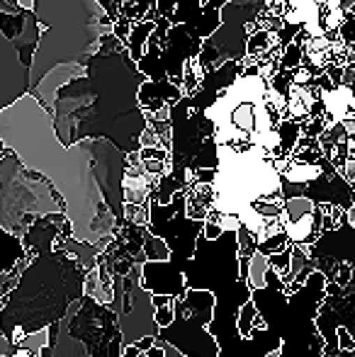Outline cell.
Returning a JSON list of instances; mask_svg holds the SVG:
<instances>
[{
	"label": "cell",
	"mask_w": 355,
	"mask_h": 357,
	"mask_svg": "<svg viewBox=\"0 0 355 357\" xmlns=\"http://www.w3.org/2000/svg\"><path fill=\"white\" fill-rule=\"evenodd\" d=\"M348 350H343V353H336V355H331V357H355V348L351 350V355H346Z\"/></svg>",
	"instance_id": "12"
},
{
	"label": "cell",
	"mask_w": 355,
	"mask_h": 357,
	"mask_svg": "<svg viewBox=\"0 0 355 357\" xmlns=\"http://www.w3.org/2000/svg\"><path fill=\"white\" fill-rule=\"evenodd\" d=\"M3 146H5V144H3V142H0V151H3Z\"/></svg>",
	"instance_id": "13"
},
{
	"label": "cell",
	"mask_w": 355,
	"mask_h": 357,
	"mask_svg": "<svg viewBox=\"0 0 355 357\" xmlns=\"http://www.w3.org/2000/svg\"><path fill=\"white\" fill-rule=\"evenodd\" d=\"M0 142L59 190L78 241L95 245L100 253L112 243L119 224L100 192L90 139L63 146L54 129V117L32 93H24L17 102L0 109Z\"/></svg>",
	"instance_id": "1"
},
{
	"label": "cell",
	"mask_w": 355,
	"mask_h": 357,
	"mask_svg": "<svg viewBox=\"0 0 355 357\" xmlns=\"http://www.w3.org/2000/svg\"><path fill=\"white\" fill-rule=\"evenodd\" d=\"M239 238L236 231L227 229L217 238L204 234L195 241V253L183 263L185 289H207L214 294V311L207 331L217 340L219 357H268L280 350V338L263 328L251 331L243 338L239 331V314L251 301V284L239 273Z\"/></svg>",
	"instance_id": "2"
},
{
	"label": "cell",
	"mask_w": 355,
	"mask_h": 357,
	"mask_svg": "<svg viewBox=\"0 0 355 357\" xmlns=\"http://www.w3.org/2000/svg\"><path fill=\"white\" fill-rule=\"evenodd\" d=\"M29 93V68L22 66L17 49L0 32V109Z\"/></svg>",
	"instance_id": "8"
},
{
	"label": "cell",
	"mask_w": 355,
	"mask_h": 357,
	"mask_svg": "<svg viewBox=\"0 0 355 357\" xmlns=\"http://www.w3.org/2000/svg\"><path fill=\"white\" fill-rule=\"evenodd\" d=\"M122 304L117 309V326L122 333V350L127 345L139 343L142 338H156L161 324L156 321L153 291L142 284V265L132 263V268L122 275Z\"/></svg>",
	"instance_id": "7"
},
{
	"label": "cell",
	"mask_w": 355,
	"mask_h": 357,
	"mask_svg": "<svg viewBox=\"0 0 355 357\" xmlns=\"http://www.w3.org/2000/svg\"><path fill=\"white\" fill-rule=\"evenodd\" d=\"M44 32L29 66V90L59 63H81L98 52L100 37L112 32L114 22L98 0H32Z\"/></svg>",
	"instance_id": "3"
},
{
	"label": "cell",
	"mask_w": 355,
	"mask_h": 357,
	"mask_svg": "<svg viewBox=\"0 0 355 357\" xmlns=\"http://www.w3.org/2000/svg\"><path fill=\"white\" fill-rule=\"evenodd\" d=\"M214 311V294L207 289H185L173 299V321L161 326L153 343H171L185 357H219L217 340L207 331Z\"/></svg>",
	"instance_id": "6"
},
{
	"label": "cell",
	"mask_w": 355,
	"mask_h": 357,
	"mask_svg": "<svg viewBox=\"0 0 355 357\" xmlns=\"http://www.w3.org/2000/svg\"><path fill=\"white\" fill-rule=\"evenodd\" d=\"M324 291V273H309L304 284L287 294L280 273L273 268L266 273V284L251 289V301L263 326L282 343L278 357H319L324 353V338L314 324Z\"/></svg>",
	"instance_id": "4"
},
{
	"label": "cell",
	"mask_w": 355,
	"mask_h": 357,
	"mask_svg": "<svg viewBox=\"0 0 355 357\" xmlns=\"http://www.w3.org/2000/svg\"><path fill=\"white\" fill-rule=\"evenodd\" d=\"M10 353H13V343L0 333V357H8Z\"/></svg>",
	"instance_id": "11"
},
{
	"label": "cell",
	"mask_w": 355,
	"mask_h": 357,
	"mask_svg": "<svg viewBox=\"0 0 355 357\" xmlns=\"http://www.w3.org/2000/svg\"><path fill=\"white\" fill-rule=\"evenodd\" d=\"M66 214V202L42 173L27 168L10 146L0 151V226L22 238L34 216Z\"/></svg>",
	"instance_id": "5"
},
{
	"label": "cell",
	"mask_w": 355,
	"mask_h": 357,
	"mask_svg": "<svg viewBox=\"0 0 355 357\" xmlns=\"http://www.w3.org/2000/svg\"><path fill=\"white\" fill-rule=\"evenodd\" d=\"M156 345H161V348H163V357H185L183 353H178L171 343H156ZM278 353H280V350H275V353H270L268 357H278Z\"/></svg>",
	"instance_id": "10"
},
{
	"label": "cell",
	"mask_w": 355,
	"mask_h": 357,
	"mask_svg": "<svg viewBox=\"0 0 355 357\" xmlns=\"http://www.w3.org/2000/svg\"><path fill=\"white\" fill-rule=\"evenodd\" d=\"M270 268V260L266 253H261V250H256V253L248 258V265H246V282L251 284V289H256V287H263L266 284V273Z\"/></svg>",
	"instance_id": "9"
}]
</instances>
